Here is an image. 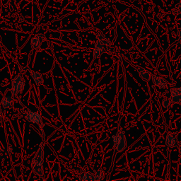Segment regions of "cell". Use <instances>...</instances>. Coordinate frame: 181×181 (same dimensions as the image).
Masks as SVG:
<instances>
[{"label": "cell", "instance_id": "obj_1", "mask_svg": "<svg viewBox=\"0 0 181 181\" xmlns=\"http://www.w3.org/2000/svg\"><path fill=\"white\" fill-rule=\"evenodd\" d=\"M44 144L41 142L39 145V148L37 149L35 155L34 156L31 161V167L33 171L37 176L43 178L44 177L43 168V155H44Z\"/></svg>", "mask_w": 181, "mask_h": 181}, {"label": "cell", "instance_id": "obj_2", "mask_svg": "<svg viewBox=\"0 0 181 181\" xmlns=\"http://www.w3.org/2000/svg\"><path fill=\"white\" fill-rule=\"evenodd\" d=\"M112 141H113L115 151L121 152L126 147L127 141L125 138L124 131H120L114 135L112 136Z\"/></svg>", "mask_w": 181, "mask_h": 181}, {"label": "cell", "instance_id": "obj_3", "mask_svg": "<svg viewBox=\"0 0 181 181\" xmlns=\"http://www.w3.org/2000/svg\"><path fill=\"white\" fill-rule=\"evenodd\" d=\"M25 87V82L23 80V76L21 74L15 76L12 81V89L11 93L13 96L21 94L24 91Z\"/></svg>", "mask_w": 181, "mask_h": 181}, {"label": "cell", "instance_id": "obj_4", "mask_svg": "<svg viewBox=\"0 0 181 181\" xmlns=\"http://www.w3.org/2000/svg\"><path fill=\"white\" fill-rule=\"evenodd\" d=\"M21 110L28 121L35 123V124H42V117L39 113L33 112V111L26 108L21 109Z\"/></svg>", "mask_w": 181, "mask_h": 181}, {"label": "cell", "instance_id": "obj_5", "mask_svg": "<svg viewBox=\"0 0 181 181\" xmlns=\"http://www.w3.org/2000/svg\"><path fill=\"white\" fill-rule=\"evenodd\" d=\"M151 79L154 83V85L159 88V89H165L168 87V81L165 79L161 77V76L154 74L151 76Z\"/></svg>", "mask_w": 181, "mask_h": 181}, {"label": "cell", "instance_id": "obj_6", "mask_svg": "<svg viewBox=\"0 0 181 181\" xmlns=\"http://www.w3.org/2000/svg\"><path fill=\"white\" fill-rule=\"evenodd\" d=\"M45 38V37L43 34H37L35 37H33L31 39V41H30L32 48L33 50L38 49L40 48L41 43L44 41Z\"/></svg>", "mask_w": 181, "mask_h": 181}, {"label": "cell", "instance_id": "obj_7", "mask_svg": "<svg viewBox=\"0 0 181 181\" xmlns=\"http://www.w3.org/2000/svg\"><path fill=\"white\" fill-rule=\"evenodd\" d=\"M135 69H137V71L139 73V76H140L141 79L144 81H149L150 80V77H151V75L150 73L147 70L143 69L142 67H139V66H136Z\"/></svg>", "mask_w": 181, "mask_h": 181}, {"label": "cell", "instance_id": "obj_8", "mask_svg": "<svg viewBox=\"0 0 181 181\" xmlns=\"http://www.w3.org/2000/svg\"><path fill=\"white\" fill-rule=\"evenodd\" d=\"M165 143H166V146H168L170 148H173L178 146L176 138L174 135L171 134H168L166 135V139H165Z\"/></svg>", "mask_w": 181, "mask_h": 181}, {"label": "cell", "instance_id": "obj_9", "mask_svg": "<svg viewBox=\"0 0 181 181\" xmlns=\"http://www.w3.org/2000/svg\"><path fill=\"white\" fill-rule=\"evenodd\" d=\"M30 74H31V76L33 81L35 82V84H36L37 86L39 87V86H41L43 84V79L42 74H41L40 73L37 72V71H31Z\"/></svg>", "mask_w": 181, "mask_h": 181}, {"label": "cell", "instance_id": "obj_10", "mask_svg": "<svg viewBox=\"0 0 181 181\" xmlns=\"http://www.w3.org/2000/svg\"><path fill=\"white\" fill-rule=\"evenodd\" d=\"M79 180L83 181H94L96 180L94 175L91 172H85V173H80L78 177Z\"/></svg>", "mask_w": 181, "mask_h": 181}, {"label": "cell", "instance_id": "obj_11", "mask_svg": "<svg viewBox=\"0 0 181 181\" xmlns=\"http://www.w3.org/2000/svg\"><path fill=\"white\" fill-rule=\"evenodd\" d=\"M1 105H2L4 109L11 108L13 106L14 104V100L12 96H6L1 100Z\"/></svg>", "mask_w": 181, "mask_h": 181}, {"label": "cell", "instance_id": "obj_12", "mask_svg": "<svg viewBox=\"0 0 181 181\" xmlns=\"http://www.w3.org/2000/svg\"><path fill=\"white\" fill-rule=\"evenodd\" d=\"M106 51V49H105V48H101V49H100V48H95V50H94V53H93V57H94V58L96 59L98 58L102 54L105 53Z\"/></svg>", "mask_w": 181, "mask_h": 181}, {"label": "cell", "instance_id": "obj_13", "mask_svg": "<svg viewBox=\"0 0 181 181\" xmlns=\"http://www.w3.org/2000/svg\"><path fill=\"white\" fill-rule=\"evenodd\" d=\"M95 178H96V180H99L101 181L103 180L104 178V172L101 168L97 170V171H95V174H94Z\"/></svg>", "mask_w": 181, "mask_h": 181}, {"label": "cell", "instance_id": "obj_14", "mask_svg": "<svg viewBox=\"0 0 181 181\" xmlns=\"http://www.w3.org/2000/svg\"><path fill=\"white\" fill-rule=\"evenodd\" d=\"M9 153L6 149L0 150V160H6L9 158Z\"/></svg>", "mask_w": 181, "mask_h": 181}, {"label": "cell", "instance_id": "obj_15", "mask_svg": "<svg viewBox=\"0 0 181 181\" xmlns=\"http://www.w3.org/2000/svg\"><path fill=\"white\" fill-rule=\"evenodd\" d=\"M161 105H162V106L164 109L169 108V107H171V100L168 99V98H164V99L162 101V102H161Z\"/></svg>", "mask_w": 181, "mask_h": 181}, {"label": "cell", "instance_id": "obj_16", "mask_svg": "<svg viewBox=\"0 0 181 181\" xmlns=\"http://www.w3.org/2000/svg\"><path fill=\"white\" fill-rule=\"evenodd\" d=\"M170 94H171V96H173V95H175V94H178L181 96V87L173 88V89H170Z\"/></svg>", "mask_w": 181, "mask_h": 181}, {"label": "cell", "instance_id": "obj_17", "mask_svg": "<svg viewBox=\"0 0 181 181\" xmlns=\"http://www.w3.org/2000/svg\"><path fill=\"white\" fill-rule=\"evenodd\" d=\"M96 37H97L98 40H110L108 37L104 35L103 34H102L101 33H96Z\"/></svg>", "mask_w": 181, "mask_h": 181}, {"label": "cell", "instance_id": "obj_18", "mask_svg": "<svg viewBox=\"0 0 181 181\" xmlns=\"http://www.w3.org/2000/svg\"><path fill=\"white\" fill-rule=\"evenodd\" d=\"M95 48H100V49H101V48H103L104 45H103V43H102L101 41L99 40H98V41H96V43H95Z\"/></svg>", "mask_w": 181, "mask_h": 181}, {"label": "cell", "instance_id": "obj_19", "mask_svg": "<svg viewBox=\"0 0 181 181\" xmlns=\"http://www.w3.org/2000/svg\"><path fill=\"white\" fill-rule=\"evenodd\" d=\"M6 150H7V151H8V152H9V154H12V153H13V152H14V148H13V146H12L11 144H9V145H8V146H7Z\"/></svg>", "mask_w": 181, "mask_h": 181}, {"label": "cell", "instance_id": "obj_20", "mask_svg": "<svg viewBox=\"0 0 181 181\" xmlns=\"http://www.w3.org/2000/svg\"><path fill=\"white\" fill-rule=\"evenodd\" d=\"M180 35H181V28L178 31V36L179 37V36H180Z\"/></svg>", "mask_w": 181, "mask_h": 181}, {"label": "cell", "instance_id": "obj_21", "mask_svg": "<svg viewBox=\"0 0 181 181\" xmlns=\"http://www.w3.org/2000/svg\"><path fill=\"white\" fill-rule=\"evenodd\" d=\"M178 41H179V43H180V45H181V35H180V36L178 37Z\"/></svg>", "mask_w": 181, "mask_h": 181}, {"label": "cell", "instance_id": "obj_22", "mask_svg": "<svg viewBox=\"0 0 181 181\" xmlns=\"http://www.w3.org/2000/svg\"><path fill=\"white\" fill-rule=\"evenodd\" d=\"M1 116H2V112H1V108H0V118H1Z\"/></svg>", "mask_w": 181, "mask_h": 181}]
</instances>
